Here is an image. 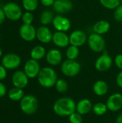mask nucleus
<instances>
[{"label":"nucleus","instance_id":"nucleus-15","mask_svg":"<svg viewBox=\"0 0 122 123\" xmlns=\"http://www.w3.org/2000/svg\"><path fill=\"white\" fill-rule=\"evenodd\" d=\"M52 32L49 27L42 25L37 29V36L36 38L42 43L47 44L52 41Z\"/></svg>","mask_w":122,"mask_h":123},{"label":"nucleus","instance_id":"nucleus-37","mask_svg":"<svg viewBox=\"0 0 122 123\" xmlns=\"http://www.w3.org/2000/svg\"><path fill=\"white\" fill-rule=\"evenodd\" d=\"M41 4L45 6H50L53 5L55 0H40Z\"/></svg>","mask_w":122,"mask_h":123},{"label":"nucleus","instance_id":"nucleus-3","mask_svg":"<svg viewBox=\"0 0 122 123\" xmlns=\"http://www.w3.org/2000/svg\"><path fill=\"white\" fill-rule=\"evenodd\" d=\"M20 108L24 114L33 115L37 110L38 100L32 94L24 95L20 101Z\"/></svg>","mask_w":122,"mask_h":123},{"label":"nucleus","instance_id":"nucleus-19","mask_svg":"<svg viewBox=\"0 0 122 123\" xmlns=\"http://www.w3.org/2000/svg\"><path fill=\"white\" fill-rule=\"evenodd\" d=\"M93 104L88 99H82L76 103V112L81 115L88 114L92 111Z\"/></svg>","mask_w":122,"mask_h":123},{"label":"nucleus","instance_id":"nucleus-26","mask_svg":"<svg viewBox=\"0 0 122 123\" xmlns=\"http://www.w3.org/2000/svg\"><path fill=\"white\" fill-rule=\"evenodd\" d=\"M79 48L77 46L70 45L66 50V57L69 60H76L79 55Z\"/></svg>","mask_w":122,"mask_h":123},{"label":"nucleus","instance_id":"nucleus-5","mask_svg":"<svg viewBox=\"0 0 122 123\" xmlns=\"http://www.w3.org/2000/svg\"><path fill=\"white\" fill-rule=\"evenodd\" d=\"M6 19L11 21H17L22 18V10L21 6L15 2H8L2 7Z\"/></svg>","mask_w":122,"mask_h":123},{"label":"nucleus","instance_id":"nucleus-20","mask_svg":"<svg viewBox=\"0 0 122 123\" xmlns=\"http://www.w3.org/2000/svg\"><path fill=\"white\" fill-rule=\"evenodd\" d=\"M93 93L98 97H103L108 93L109 85L104 80H98L93 85Z\"/></svg>","mask_w":122,"mask_h":123},{"label":"nucleus","instance_id":"nucleus-35","mask_svg":"<svg viewBox=\"0 0 122 123\" xmlns=\"http://www.w3.org/2000/svg\"><path fill=\"white\" fill-rule=\"evenodd\" d=\"M116 83L119 87L122 89V71H121L118 74V75L116 78Z\"/></svg>","mask_w":122,"mask_h":123},{"label":"nucleus","instance_id":"nucleus-16","mask_svg":"<svg viewBox=\"0 0 122 123\" xmlns=\"http://www.w3.org/2000/svg\"><path fill=\"white\" fill-rule=\"evenodd\" d=\"M52 41L54 45L58 48H65L68 47L70 44L69 36L65 32L57 31L54 32Z\"/></svg>","mask_w":122,"mask_h":123},{"label":"nucleus","instance_id":"nucleus-41","mask_svg":"<svg viewBox=\"0 0 122 123\" xmlns=\"http://www.w3.org/2000/svg\"><path fill=\"white\" fill-rule=\"evenodd\" d=\"M121 3H122V0H121Z\"/></svg>","mask_w":122,"mask_h":123},{"label":"nucleus","instance_id":"nucleus-24","mask_svg":"<svg viewBox=\"0 0 122 123\" xmlns=\"http://www.w3.org/2000/svg\"><path fill=\"white\" fill-rule=\"evenodd\" d=\"M54 17H55L54 14H53V13L51 11H50V10H45L40 14V23L42 25L47 26V25L52 23Z\"/></svg>","mask_w":122,"mask_h":123},{"label":"nucleus","instance_id":"nucleus-30","mask_svg":"<svg viewBox=\"0 0 122 123\" xmlns=\"http://www.w3.org/2000/svg\"><path fill=\"white\" fill-rule=\"evenodd\" d=\"M22 21L23 24L27 25H32V23L34 21V15L32 13V12H27L26 11L24 13L22 14Z\"/></svg>","mask_w":122,"mask_h":123},{"label":"nucleus","instance_id":"nucleus-9","mask_svg":"<svg viewBox=\"0 0 122 123\" xmlns=\"http://www.w3.org/2000/svg\"><path fill=\"white\" fill-rule=\"evenodd\" d=\"M41 70L38 61L32 58L29 59L24 66V72L28 76L29 79H35L37 77Z\"/></svg>","mask_w":122,"mask_h":123},{"label":"nucleus","instance_id":"nucleus-21","mask_svg":"<svg viewBox=\"0 0 122 123\" xmlns=\"http://www.w3.org/2000/svg\"><path fill=\"white\" fill-rule=\"evenodd\" d=\"M111 28L110 23L106 20H99L96 22L93 26V32L99 35H104L107 33Z\"/></svg>","mask_w":122,"mask_h":123},{"label":"nucleus","instance_id":"nucleus-32","mask_svg":"<svg viewBox=\"0 0 122 123\" xmlns=\"http://www.w3.org/2000/svg\"><path fill=\"white\" fill-rule=\"evenodd\" d=\"M114 19L118 21V22H122V4H120L118 7H116L114 9Z\"/></svg>","mask_w":122,"mask_h":123},{"label":"nucleus","instance_id":"nucleus-14","mask_svg":"<svg viewBox=\"0 0 122 123\" xmlns=\"http://www.w3.org/2000/svg\"><path fill=\"white\" fill-rule=\"evenodd\" d=\"M52 25L57 31L67 32L71 27L70 21L62 15H57L54 17L52 21Z\"/></svg>","mask_w":122,"mask_h":123},{"label":"nucleus","instance_id":"nucleus-1","mask_svg":"<svg viewBox=\"0 0 122 123\" xmlns=\"http://www.w3.org/2000/svg\"><path fill=\"white\" fill-rule=\"evenodd\" d=\"M54 112L60 117H69L76 112V103L75 100L68 97H64L57 99L52 107Z\"/></svg>","mask_w":122,"mask_h":123},{"label":"nucleus","instance_id":"nucleus-28","mask_svg":"<svg viewBox=\"0 0 122 123\" xmlns=\"http://www.w3.org/2000/svg\"><path fill=\"white\" fill-rule=\"evenodd\" d=\"M101 4L108 9H115L121 4V0H99Z\"/></svg>","mask_w":122,"mask_h":123},{"label":"nucleus","instance_id":"nucleus-29","mask_svg":"<svg viewBox=\"0 0 122 123\" xmlns=\"http://www.w3.org/2000/svg\"><path fill=\"white\" fill-rule=\"evenodd\" d=\"M55 87L58 92L60 94H64L68 89V84L65 80L63 79H58L55 85Z\"/></svg>","mask_w":122,"mask_h":123},{"label":"nucleus","instance_id":"nucleus-31","mask_svg":"<svg viewBox=\"0 0 122 123\" xmlns=\"http://www.w3.org/2000/svg\"><path fill=\"white\" fill-rule=\"evenodd\" d=\"M68 120L70 123H82L83 115H81L77 112H75L68 117Z\"/></svg>","mask_w":122,"mask_h":123},{"label":"nucleus","instance_id":"nucleus-4","mask_svg":"<svg viewBox=\"0 0 122 123\" xmlns=\"http://www.w3.org/2000/svg\"><path fill=\"white\" fill-rule=\"evenodd\" d=\"M60 69L62 74L65 76L74 77L80 73L81 66L76 60L67 59L62 63Z\"/></svg>","mask_w":122,"mask_h":123},{"label":"nucleus","instance_id":"nucleus-7","mask_svg":"<svg viewBox=\"0 0 122 123\" xmlns=\"http://www.w3.org/2000/svg\"><path fill=\"white\" fill-rule=\"evenodd\" d=\"M22 60L19 55L15 53H7L2 56L1 65L6 69L13 70L17 68L21 64Z\"/></svg>","mask_w":122,"mask_h":123},{"label":"nucleus","instance_id":"nucleus-18","mask_svg":"<svg viewBox=\"0 0 122 123\" xmlns=\"http://www.w3.org/2000/svg\"><path fill=\"white\" fill-rule=\"evenodd\" d=\"M45 58L49 65L52 66H55L61 63L63 59V55L59 50L53 48V49H50L47 53Z\"/></svg>","mask_w":122,"mask_h":123},{"label":"nucleus","instance_id":"nucleus-6","mask_svg":"<svg viewBox=\"0 0 122 123\" xmlns=\"http://www.w3.org/2000/svg\"><path fill=\"white\" fill-rule=\"evenodd\" d=\"M88 45L91 50L96 53L104 51L106 47V41L101 35L95 32L91 33L88 37Z\"/></svg>","mask_w":122,"mask_h":123},{"label":"nucleus","instance_id":"nucleus-25","mask_svg":"<svg viewBox=\"0 0 122 123\" xmlns=\"http://www.w3.org/2000/svg\"><path fill=\"white\" fill-rule=\"evenodd\" d=\"M108 107L106 106V104H104L103 102H98L93 105L92 111L93 112L97 115V116H102L104 115L107 111H108Z\"/></svg>","mask_w":122,"mask_h":123},{"label":"nucleus","instance_id":"nucleus-17","mask_svg":"<svg viewBox=\"0 0 122 123\" xmlns=\"http://www.w3.org/2000/svg\"><path fill=\"white\" fill-rule=\"evenodd\" d=\"M73 3L70 0H55L52 5L53 9L58 14H65L73 9Z\"/></svg>","mask_w":122,"mask_h":123},{"label":"nucleus","instance_id":"nucleus-22","mask_svg":"<svg viewBox=\"0 0 122 123\" xmlns=\"http://www.w3.org/2000/svg\"><path fill=\"white\" fill-rule=\"evenodd\" d=\"M46 50L42 45H36L30 51L31 58L36 61H40L44 57L46 56Z\"/></svg>","mask_w":122,"mask_h":123},{"label":"nucleus","instance_id":"nucleus-40","mask_svg":"<svg viewBox=\"0 0 122 123\" xmlns=\"http://www.w3.org/2000/svg\"><path fill=\"white\" fill-rule=\"evenodd\" d=\"M2 55H3V51H2V50L0 48V58L2 57Z\"/></svg>","mask_w":122,"mask_h":123},{"label":"nucleus","instance_id":"nucleus-11","mask_svg":"<svg viewBox=\"0 0 122 123\" xmlns=\"http://www.w3.org/2000/svg\"><path fill=\"white\" fill-rule=\"evenodd\" d=\"M106 104L109 111L113 112L119 111L122 108V94L116 92L111 94Z\"/></svg>","mask_w":122,"mask_h":123},{"label":"nucleus","instance_id":"nucleus-12","mask_svg":"<svg viewBox=\"0 0 122 123\" xmlns=\"http://www.w3.org/2000/svg\"><path fill=\"white\" fill-rule=\"evenodd\" d=\"M69 38H70V44L77 47L82 46L88 40L86 33L81 30H76L72 32L69 36Z\"/></svg>","mask_w":122,"mask_h":123},{"label":"nucleus","instance_id":"nucleus-36","mask_svg":"<svg viewBox=\"0 0 122 123\" xmlns=\"http://www.w3.org/2000/svg\"><path fill=\"white\" fill-rule=\"evenodd\" d=\"M6 93V87L3 83L0 81V98L5 96Z\"/></svg>","mask_w":122,"mask_h":123},{"label":"nucleus","instance_id":"nucleus-23","mask_svg":"<svg viewBox=\"0 0 122 123\" xmlns=\"http://www.w3.org/2000/svg\"><path fill=\"white\" fill-rule=\"evenodd\" d=\"M9 98L14 102L21 101V99L24 97V93L22 89H19L17 87H14L11 89L8 93Z\"/></svg>","mask_w":122,"mask_h":123},{"label":"nucleus","instance_id":"nucleus-38","mask_svg":"<svg viewBox=\"0 0 122 123\" xmlns=\"http://www.w3.org/2000/svg\"><path fill=\"white\" fill-rule=\"evenodd\" d=\"M6 19V17L5 13L3 10V9L0 8V25H2L5 22Z\"/></svg>","mask_w":122,"mask_h":123},{"label":"nucleus","instance_id":"nucleus-13","mask_svg":"<svg viewBox=\"0 0 122 123\" xmlns=\"http://www.w3.org/2000/svg\"><path fill=\"white\" fill-rule=\"evenodd\" d=\"M12 81L14 87L23 89L27 86L29 78L24 71H16L12 75Z\"/></svg>","mask_w":122,"mask_h":123},{"label":"nucleus","instance_id":"nucleus-10","mask_svg":"<svg viewBox=\"0 0 122 123\" xmlns=\"http://www.w3.org/2000/svg\"><path fill=\"white\" fill-rule=\"evenodd\" d=\"M21 38L26 42L33 41L37 36V30L32 25L23 24L19 30Z\"/></svg>","mask_w":122,"mask_h":123},{"label":"nucleus","instance_id":"nucleus-34","mask_svg":"<svg viewBox=\"0 0 122 123\" xmlns=\"http://www.w3.org/2000/svg\"><path fill=\"white\" fill-rule=\"evenodd\" d=\"M7 76L6 68L3 66L2 65H0V81L4 80Z\"/></svg>","mask_w":122,"mask_h":123},{"label":"nucleus","instance_id":"nucleus-27","mask_svg":"<svg viewBox=\"0 0 122 123\" xmlns=\"http://www.w3.org/2000/svg\"><path fill=\"white\" fill-rule=\"evenodd\" d=\"M38 0H22V6L27 12H33L38 7Z\"/></svg>","mask_w":122,"mask_h":123},{"label":"nucleus","instance_id":"nucleus-39","mask_svg":"<svg viewBox=\"0 0 122 123\" xmlns=\"http://www.w3.org/2000/svg\"><path fill=\"white\" fill-rule=\"evenodd\" d=\"M116 123H122V113H121L116 118Z\"/></svg>","mask_w":122,"mask_h":123},{"label":"nucleus","instance_id":"nucleus-2","mask_svg":"<svg viewBox=\"0 0 122 123\" xmlns=\"http://www.w3.org/2000/svg\"><path fill=\"white\" fill-rule=\"evenodd\" d=\"M58 79L56 71L51 67H44L41 68L37 76L38 83L41 86L46 89L55 86Z\"/></svg>","mask_w":122,"mask_h":123},{"label":"nucleus","instance_id":"nucleus-33","mask_svg":"<svg viewBox=\"0 0 122 123\" xmlns=\"http://www.w3.org/2000/svg\"><path fill=\"white\" fill-rule=\"evenodd\" d=\"M114 63L116 66L122 71V54H119L114 59Z\"/></svg>","mask_w":122,"mask_h":123},{"label":"nucleus","instance_id":"nucleus-8","mask_svg":"<svg viewBox=\"0 0 122 123\" xmlns=\"http://www.w3.org/2000/svg\"><path fill=\"white\" fill-rule=\"evenodd\" d=\"M113 64V60L107 51H104L95 62V68L99 72H104L110 69Z\"/></svg>","mask_w":122,"mask_h":123}]
</instances>
